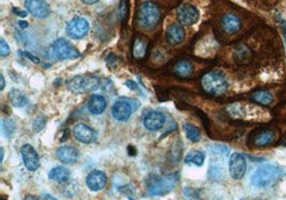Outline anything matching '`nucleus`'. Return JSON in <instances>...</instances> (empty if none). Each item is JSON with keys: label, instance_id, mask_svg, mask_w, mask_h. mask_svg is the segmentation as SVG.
I'll return each mask as SVG.
<instances>
[{"label": "nucleus", "instance_id": "1", "mask_svg": "<svg viewBox=\"0 0 286 200\" xmlns=\"http://www.w3.org/2000/svg\"><path fill=\"white\" fill-rule=\"evenodd\" d=\"M285 175V172L280 167L266 165L257 169L251 176V184L257 188L272 186Z\"/></svg>", "mask_w": 286, "mask_h": 200}, {"label": "nucleus", "instance_id": "2", "mask_svg": "<svg viewBox=\"0 0 286 200\" xmlns=\"http://www.w3.org/2000/svg\"><path fill=\"white\" fill-rule=\"evenodd\" d=\"M161 11L154 2H144L138 9V25L144 29H154L160 23Z\"/></svg>", "mask_w": 286, "mask_h": 200}, {"label": "nucleus", "instance_id": "3", "mask_svg": "<svg viewBox=\"0 0 286 200\" xmlns=\"http://www.w3.org/2000/svg\"><path fill=\"white\" fill-rule=\"evenodd\" d=\"M201 86H203V90L207 94L220 96L227 91L228 83L225 76L220 74V72L211 71L204 75V76L201 77Z\"/></svg>", "mask_w": 286, "mask_h": 200}, {"label": "nucleus", "instance_id": "4", "mask_svg": "<svg viewBox=\"0 0 286 200\" xmlns=\"http://www.w3.org/2000/svg\"><path fill=\"white\" fill-rule=\"evenodd\" d=\"M100 79L94 75H76L68 82V90L74 94H84L98 90Z\"/></svg>", "mask_w": 286, "mask_h": 200}, {"label": "nucleus", "instance_id": "5", "mask_svg": "<svg viewBox=\"0 0 286 200\" xmlns=\"http://www.w3.org/2000/svg\"><path fill=\"white\" fill-rule=\"evenodd\" d=\"M179 182V175L173 174L164 177H155L149 183L148 191L150 195L163 196L171 193L175 188Z\"/></svg>", "mask_w": 286, "mask_h": 200}, {"label": "nucleus", "instance_id": "6", "mask_svg": "<svg viewBox=\"0 0 286 200\" xmlns=\"http://www.w3.org/2000/svg\"><path fill=\"white\" fill-rule=\"evenodd\" d=\"M138 105H139V102L137 101V100L122 97L113 105L111 114H113V116L117 121L126 122L131 118L133 111L139 108Z\"/></svg>", "mask_w": 286, "mask_h": 200}, {"label": "nucleus", "instance_id": "7", "mask_svg": "<svg viewBox=\"0 0 286 200\" xmlns=\"http://www.w3.org/2000/svg\"><path fill=\"white\" fill-rule=\"evenodd\" d=\"M52 51L55 57L60 60L76 59L81 56V53L78 52V50L75 49L68 40H66L64 38H60L53 43Z\"/></svg>", "mask_w": 286, "mask_h": 200}, {"label": "nucleus", "instance_id": "8", "mask_svg": "<svg viewBox=\"0 0 286 200\" xmlns=\"http://www.w3.org/2000/svg\"><path fill=\"white\" fill-rule=\"evenodd\" d=\"M90 29L88 21L84 18H74L72 19L66 27V35L72 39H83L87 36Z\"/></svg>", "mask_w": 286, "mask_h": 200}, {"label": "nucleus", "instance_id": "9", "mask_svg": "<svg viewBox=\"0 0 286 200\" xmlns=\"http://www.w3.org/2000/svg\"><path fill=\"white\" fill-rule=\"evenodd\" d=\"M177 19L180 24L191 26L198 23L199 19V12L194 5L190 3H183L177 10Z\"/></svg>", "mask_w": 286, "mask_h": 200}, {"label": "nucleus", "instance_id": "10", "mask_svg": "<svg viewBox=\"0 0 286 200\" xmlns=\"http://www.w3.org/2000/svg\"><path fill=\"white\" fill-rule=\"evenodd\" d=\"M229 174L235 180L242 179L246 171V162L242 154L234 153L229 158Z\"/></svg>", "mask_w": 286, "mask_h": 200}, {"label": "nucleus", "instance_id": "11", "mask_svg": "<svg viewBox=\"0 0 286 200\" xmlns=\"http://www.w3.org/2000/svg\"><path fill=\"white\" fill-rule=\"evenodd\" d=\"M28 12L37 19H45L50 13V8L44 0H25Z\"/></svg>", "mask_w": 286, "mask_h": 200}, {"label": "nucleus", "instance_id": "12", "mask_svg": "<svg viewBox=\"0 0 286 200\" xmlns=\"http://www.w3.org/2000/svg\"><path fill=\"white\" fill-rule=\"evenodd\" d=\"M21 153L26 169L29 171L38 170L39 167H40V159H39V155L33 147H31L30 144H25V146L22 147Z\"/></svg>", "mask_w": 286, "mask_h": 200}, {"label": "nucleus", "instance_id": "13", "mask_svg": "<svg viewBox=\"0 0 286 200\" xmlns=\"http://www.w3.org/2000/svg\"><path fill=\"white\" fill-rule=\"evenodd\" d=\"M73 135H74V137L78 141L86 144L92 143L95 141V139H97V133H95V131L91 127H89L88 125L83 123L74 126V128H73Z\"/></svg>", "mask_w": 286, "mask_h": 200}, {"label": "nucleus", "instance_id": "14", "mask_svg": "<svg viewBox=\"0 0 286 200\" xmlns=\"http://www.w3.org/2000/svg\"><path fill=\"white\" fill-rule=\"evenodd\" d=\"M108 183V176L102 171L94 170L88 175L86 184L91 192L102 191Z\"/></svg>", "mask_w": 286, "mask_h": 200}, {"label": "nucleus", "instance_id": "15", "mask_svg": "<svg viewBox=\"0 0 286 200\" xmlns=\"http://www.w3.org/2000/svg\"><path fill=\"white\" fill-rule=\"evenodd\" d=\"M165 116L159 111H151L144 119V126L150 131H156L164 126Z\"/></svg>", "mask_w": 286, "mask_h": 200}, {"label": "nucleus", "instance_id": "16", "mask_svg": "<svg viewBox=\"0 0 286 200\" xmlns=\"http://www.w3.org/2000/svg\"><path fill=\"white\" fill-rule=\"evenodd\" d=\"M56 156L60 160L61 163L66 165L75 164L78 159V152L75 148L64 146L57 150L56 152Z\"/></svg>", "mask_w": 286, "mask_h": 200}, {"label": "nucleus", "instance_id": "17", "mask_svg": "<svg viewBox=\"0 0 286 200\" xmlns=\"http://www.w3.org/2000/svg\"><path fill=\"white\" fill-rule=\"evenodd\" d=\"M184 38H186V31L181 25L174 24L166 30V40L171 46H178L182 43Z\"/></svg>", "mask_w": 286, "mask_h": 200}, {"label": "nucleus", "instance_id": "18", "mask_svg": "<svg viewBox=\"0 0 286 200\" xmlns=\"http://www.w3.org/2000/svg\"><path fill=\"white\" fill-rule=\"evenodd\" d=\"M222 26L224 31L227 32L228 35H235L241 28V22L238 16L234 14H226L223 18Z\"/></svg>", "mask_w": 286, "mask_h": 200}, {"label": "nucleus", "instance_id": "19", "mask_svg": "<svg viewBox=\"0 0 286 200\" xmlns=\"http://www.w3.org/2000/svg\"><path fill=\"white\" fill-rule=\"evenodd\" d=\"M274 138H276V135L272 130H261L260 132L255 133L254 137L252 138V142L256 147H266L273 142Z\"/></svg>", "mask_w": 286, "mask_h": 200}, {"label": "nucleus", "instance_id": "20", "mask_svg": "<svg viewBox=\"0 0 286 200\" xmlns=\"http://www.w3.org/2000/svg\"><path fill=\"white\" fill-rule=\"evenodd\" d=\"M194 66L189 60H179L174 66V74L179 77H189L193 75Z\"/></svg>", "mask_w": 286, "mask_h": 200}, {"label": "nucleus", "instance_id": "21", "mask_svg": "<svg viewBox=\"0 0 286 200\" xmlns=\"http://www.w3.org/2000/svg\"><path fill=\"white\" fill-rule=\"evenodd\" d=\"M106 109V100L101 95H93L88 101V110L93 115L103 113Z\"/></svg>", "mask_w": 286, "mask_h": 200}, {"label": "nucleus", "instance_id": "22", "mask_svg": "<svg viewBox=\"0 0 286 200\" xmlns=\"http://www.w3.org/2000/svg\"><path fill=\"white\" fill-rule=\"evenodd\" d=\"M49 179L57 183L68 182L70 179V171L65 167H55L49 171Z\"/></svg>", "mask_w": 286, "mask_h": 200}, {"label": "nucleus", "instance_id": "23", "mask_svg": "<svg viewBox=\"0 0 286 200\" xmlns=\"http://www.w3.org/2000/svg\"><path fill=\"white\" fill-rule=\"evenodd\" d=\"M147 41L143 38H136L133 44V56L136 59H142L147 54Z\"/></svg>", "mask_w": 286, "mask_h": 200}, {"label": "nucleus", "instance_id": "24", "mask_svg": "<svg viewBox=\"0 0 286 200\" xmlns=\"http://www.w3.org/2000/svg\"><path fill=\"white\" fill-rule=\"evenodd\" d=\"M9 98L11 103L15 108H23L28 102L27 97L21 91L16 90V88L11 90V92L9 93Z\"/></svg>", "mask_w": 286, "mask_h": 200}, {"label": "nucleus", "instance_id": "25", "mask_svg": "<svg viewBox=\"0 0 286 200\" xmlns=\"http://www.w3.org/2000/svg\"><path fill=\"white\" fill-rule=\"evenodd\" d=\"M252 100L262 105H270L273 102V95L268 91H257L252 95Z\"/></svg>", "mask_w": 286, "mask_h": 200}, {"label": "nucleus", "instance_id": "26", "mask_svg": "<svg viewBox=\"0 0 286 200\" xmlns=\"http://www.w3.org/2000/svg\"><path fill=\"white\" fill-rule=\"evenodd\" d=\"M184 163L187 165H194L200 167L205 163V154L200 151H192L189 152V154L184 158Z\"/></svg>", "mask_w": 286, "mask_h": 200}, {"label": "nucleus", "instance_id": "27", "mask_svg": "<svg viewBox=\"0 0 286 200\" xmlns=\"http://www.w3.org/2000/svg\"><path fill=\"white\" fill-rule=\"evenodd\" d=\"M183 130H184V133H186V136L190 141L195 143V142H198L200 140L201 135H200L199 129L196 128V127L193 126L192 124H189V123L184 124Z\"/></svg>", "mask_w": 286, "mask_h": 200}, {"label": "nucleus", "instance_id": "28", "mask_svg": "<svg viewBox=\"0 0 286 200\" xmlns=\"http://www.w3.org/2000/svg\"><path fill=\"white\" fill-rule=\"evenodd\" d=\"M209 149L212 154L220 157H226L229 154V149L223 146V144H212V146L209 147Z\"/></svg>", "mask_w": 286, "mask_h": 200}, {"label": "nucleus", "instance_id": "29", "mask_svg": "<svg viewBox=\"0 0 286 200\" xmlns=\"http://www.w3.org/2000/svg\"><path fill=\"white\" fill-rule=\"evenodd\" d=\"M2 131L5 137H11L15 131V124L13 121L11 120H3L2 121Z\"/></svg>", "mask_w": 286, "mask_h": 200}, {"label": "nucleus", "instance_id": "30", "mask_svg": "<svg viewBox=\"0 0 286 200\" xmlns=\"http://www.w3.org/2000/svg\"><path fill=\"white\" fill-rule=\"evenodd\" d=\"M223 176V170L220 166H211L209 169V177L212 180H219Z\"/></svg>", "mask_w": 286, "mask_h": 200}, {"label": "nucleus", "instance_id": "31", "mask_svg": "<svg viewBox=\"0 0 286 200\" xmlns=\"http://www.w3.org/2000/svg\"><path fill=\"white\" fill-rule=\"evenodd\" d=\"M45 123H46L45 119H43V118H38V119H36L35 122H33V125H32L33 131H35V132H40L44 128V126H45Z\"/></svg>", "mask_w": 286, "mask_h": 200}, {"label": "nucleus", "instance_id": "32", "mask_svg": "<svg viewBox=\"0 0 286 200\" xmlns=\"http://www.w3.org/2000/svg\"><path fill=\"white\" fill-rule=\"evenodd\" d=\"M10 52L11 50L9 44L5 42L4 38H0V54H1V57H7Z\"/></svg>", "mask_w": 286, "mask_h": 200}, {"label": "nucleus", "instance_id": "33", "mask_svg": "<svg viewBox=\"0 0 286 200\" xmlns=\"http://www.w3.org/2000/svg\"><path fill=\"white\" fill-rule=\"evenodd\" d=\"M127 11H128L127 2H126V1H122V2H121V5H120V15H121V20H122V21H125V19H126Z\"/></svg>", "mask_w": 286, "mask_h": 200}, {"label": "nucleus", "instance_id": "34", "mask_svg": "<svg viewBox=\"0 0 286 200\" xmlns=\"http://www.w3.org/2000/svg\"><path fill=\"white\" fill-rule=\"evenodd\" d=\"M20 53H22V54H24V56L25 57H27V58H29L31 62H33V63H36V64H39L40 63V59L39 58H37L35 55H32V54H30V53H28V52H20Z\"/></svg>", "mask_w": 286, "mask_h": 200}, {"label": "nucleus", "instance_id": "35", "mask_svg": "<svg viewBox=\"0 0 286 200\" xmlns=\"http://www.w3.org/2000/svg\"><path fill=\"white\" fill-rule=\"evenodd\" d=\"M280 25H281V28H282V32H283V36H284V40L286 43V22L282 19H280Z\"/></svg>", "mask_w": 286, "mask_h": 200}, {"label": "nucleus", "instance_id": "36", "mask_svg": "<svg viewBox=\"0 0 286 200\" xmlns=\"http://www.w3.org/2000/svg\"><path fill=\"white\" fill-rule=\"evenodd\" d=\"M126 85L128 87H130L131 90H133V91H137L138 90L137 84H136L135 82H133V81H128V82H126Z\"/></svg>", "mask_w": 286, "mask_h": 200}, {"label": "nucleus", "instance_id": "37", "mask_svg": "<svg viewBox=\"0 0 286 200\" xmlns=\"http://www.w3.org/2000/svg\"><path fill=\"white\" fill-rule=\"evenodd\" d=\"M14 11V14L19 15V16H22V18H25V16H27V12L26 11H22L20 9H13Z\"/></svg>", "mask_w": 286, "mask_h": 200}, {"label": "nucleus", "instance_id": "38", "mask_svg": "<svg viewBox=\"0 0 286 200\" xmlns=\"http://www.w3.org/2000/svg\"><path fill=\"white\" fill-rule=\"evenodd\" d=\"M98 1H100V0H82V2H84L85 4H94Z\"/></svg>", "mask_w": 286, "mask_h": 200}, {"label": "nucleus", "instance_id": "39", "mask_svg": "<svg viewBox=\"0 0 286 200\" xmlns=\"http://www.w3.org/2000/svg\"><path fill=\"white\" fill-rule=\"evenodd\" d=\"M19 25L22 29H26V27L28 26V23L26 21H20L19 22Z\"/></svg>", "mask_w": 286, "mask_h": 200}, {"label": "nucleus", "instance_id": "40", "mask_svg": "<svg viewBox=\"0 0 286 200\" xmlns=\"http://www.w3.org/2000/svg\"><path fill=\"white\" fill-rule=\"evenodd\" d=\"M4 85H5V82H4V76L3 75H1V91L4 90Z\"/></svg>", "mask_w": 286, "mask_h": 200}, {"label": "nucleus", "instance_id": "41", "mask_svg": "<svg viewBox=\"0 0 286 200\" xmlns=\"http://www.w3.org/2000/svg\"><path fill=\"white\" fill-rule=\"evenodd\" d=\"M0 151H1V163L3 162V156H4V153H3V149H0Z\"/></svg>", "mask_w": 286, "mask_h": 200}, {"label": "nucleus", "instance_id": "42", "mask_svg": "<svg viewBox=\"0 0 286 200\" xmlns=\"http://www.w3.org/2000/svg\"><path fill=\"white\" fill-rule=\"evenodd\" d=\"M284 146L286 147V139H285V141H284Z\"/></svg>", "mask_w": 286, "mask_h": 200}]
</instances>
